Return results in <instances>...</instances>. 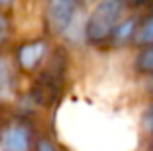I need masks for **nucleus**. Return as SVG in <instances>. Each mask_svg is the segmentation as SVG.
Here are the masks:
<instances>
[{"mask_svg":"<svg viewBox=\"0 0 153 151\" xmlns=\"http://www.w3.org/2000/svg\"><path fill=\"white\" fill-rule=\"evenodd\" d=\"M38 151H57V150L53 148L52 142H48V141H39L38 142Z\"/></svg>","mask_w":153,"mask_h":151,"instance_id":"obj_11","label":"nucleus"},{"mask_svg":"<svg viewBox=\"0 0 153 151\" xmlns=\"http://www.w3.org/2000/svg\"><path fill=\"white\" fill-rule=\"evenodd\" d=\"M143 124H144V130H146V132L153 133V105L148 109V110H146V114H144Z\"/></svg>","mask_w":153,"mask_h":151,"instance_id":"obj_10","label":"nucleus"},{"mask_svg":"<svg viewBox=\"0 0 153 151\" xmlns=\"http://www.w3.org/2000/svg\"><path fill=\"white\" fill-rule=\"evenodd\" d=\"M32 135L25 124H9L0 133V151H30Z\"/></svg>","mask_w":153,"mask_h":151,"instance_id":"obj_3","label":"nucleus"},{"mask_svg":"<svg viewBox=\"0 0 153 151\" xmlns=\"http://www.w3.org/2000/svg\"><path fill=\"white\" fill-rule=\"evenodd\" d=\"M11 2H13V0H0V9H2V7H5V5H9Z\"/></svg>","mask_w":153,"mask_h":151,"instance_id":"obj_12","label":"nucleus"},{"mask_svg":"<svg viewBox=\"0 0 153 151\" xmlns=\"http://www.w3.org/2000/svg\"><path fill=\"white\" fill-rule=\"evenodd\" d=\"M78 2L80 0H48L46 2L45 20L50 32L62 34L70 29L78 9Z\"/></svg>","mask_w":153,"mask_h":151,"instance_id":"obj_2","label":"nucleus"},{"mask_svg":"<svg viewBox=\"0 0 153 151\" xmlns=\"http://www.w3.org/2000/svg\"><path fill=\"white\" fill-rule=\"evenodd\" d=\"M137 30V21L135 18H126V20H121L117 23V27L114 29L112 36L109 38V41H112L114 44H125L126 41H132L134 39V34Z\"/></svg>","mask_w":153,"mask_h":151,"instance_id":"obj_5","label":"nucleus"},{"mask_svg":"<svg viewBox=\"0 0 153 151\" xmlns=\"http://www.w3.org/2000/svg\"><path fill=\"white\" fill-rule=\"evenodd\" d=\"M14 91V76H13V70L11 64L0 57V101H5L13 96Z\"/></svg>","mask_w":153,"mask_h":151,"instance_id":"obj_6","label":"nucleus"},{"mask_svg":"<svg viewBox=\"0 0 153 151\" xmlns=\"http://www.w3.org/2000/svg\"><path fill=\"white\" fill-rule=\"evenodd\" d=\"M125 0H100L91 11L84 34L89 43H102L112 36L117 23L123 20Z\"/></svg>","mask_w":153,"mask_h":151,"instance_id":"obj_1","label":"nucleus"},{"mask_svg":"<svg viewBox=\"0 0 153 151\" xmlns=\"http://www.w3.org/2000/svg\"><path fill=\"white\" fill-rule=\"evenodd\" d=\"M135 66H137V70H139L141 73L153 75V44L146 46V48L139 53V57H137V61H135Z\"/></svg>","mask_w":153,"mask_h":151,"instance_id":"obj_8","label":"nucleus"},{"mask_svg":"<svg viewBox=\"0 0 153 151\" xmlns=\"http://www.w3.org/2000/svg\"><path fill=\"white\" fill-rule=\"evenodd\" d=\"M9 34H11V21H9V18L0 11V46L9 39Z\"/></svg>","mask_w":153,"mask_h":151,"instance_id":"obj_9","label":"nucleus"},{"mask_svg":"<svg viewBox=\"0 0 153 151\" xmlns=\"http://www.w3.org/2000/svg\"><path fill=\"white\" fill-rule=\"evenodd\" d=\"M46 41L43 39H34L30 43H25L18 48V53H16V61H18V66L23 70V71H34L36 68H39V64L45 61L46 57Z\"/></svg>","mask_w":153,"mask_h":151,"instance_id":"obj_4","label":"nucleus"},{"mask_svg":"<svg viewBox=\"0 0 153 151\" xmlns=\"http://www.w3.org/2000/svg\"><path fill=\"white\" fill-rule=\"evenodd\" d=\"M132 43L135 46H143V48L153 44V16L146 18L141 25H137V30L134 34Z\"/></svg>","mask_w":153,"mask_h":151,"instance_id":"obj_7","label":"nucleus"}]
</instances>
